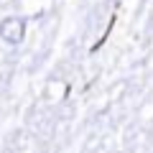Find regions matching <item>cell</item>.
<instances>
[{
    "mask_svg": "<svg viewBox=\"0 0 153 153\" xmlns=\"http://www.w3.org/2000/svg\"><path fill=\"white\" fill-rule=\"evenodd\" d=\"M26 38V18L21 16H8L0 21V41L8 46H18Z\"/></svg>",
    "mask_w": 153,
    "mask_h": 153,
    "instance_id": "6da1fadb",
    "label": "cell"
}]
</instances>
